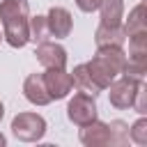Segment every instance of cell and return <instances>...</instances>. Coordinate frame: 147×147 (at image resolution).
<instances>
[{"mask_svg": "<svg viewBox=\"0 0 147 147\" xmlns=\"http://www.w3.org/2000/svg\"><path fill=\"white\" fill-rule=\"evenodd\" d=\"M28 21H30V5L28 0H2L0 2V25L2 37L11 48H23L28 37Z\"/></svg>", "mask_w": 147, "mask_h": 147, "instance_id": "6da1fadb", "label": "cell"}, {"mask_svg": "<svg viewBox=\"0 0 147 147\" xmlns=\"http://www.w3.org/2000/svg\"><path fill=\"white\" fill-rule=\"evenodd\" d=\"M124 64H126V55L122 48H99L96 55L85 64L92 80L96 83L99 90H106L115 78H119L124 74Z\"/></svg>", "mask_w": 147, "mask_h": 147, "instance_id": "7a4b0ae2", "label": "cell"}, {"mask_svg": "<svg viewBox=\"0 0 147 147\" xmlns=\"http://www.w3.org/2000/svg\"><path fill=\"white\" fill-rule=\"evenodd\" d=\"M11 133L23 142H37L46 133V119L37 113H18L11 119Z\"/></svg>", "mask_w": 147, "mask_h": 147, "instance_id": "3957f363", "label": "cell"}, {"mask_svg": "<svg viewBox=\"0 0 147 147\" xmlns=\"http://www.w3.org/2000/svg\"><path fill=\"white\" fill-rule=\"evenodd\" d=\"M67 117L69 122H74L76 126H85L90 122L96 119V103H94V96L85 94V92H78L71 96L69 106H67Z\"/></svg>", "mask_w": 147, "mask_h": 147, "instance_id": "277c9868", "label": "cell"}, {"mask_svg": "<svg viewBox=\"0 0 147 147\" xmlns=\"http://www.w3.org/2000/svg\"><path fill=\"white\" fill-rule=\"evenodd\" d=\"M138 85L140 80L138 78H131V76H122V78H115L108 87H110V106L117 108V110H124V108H131L133 106V96L138 92Z\"/></svg>", "mask_w": 147, "mask_h": 147, "instance_id": "5b68a950", "label": "cell"}, {"mask_svg": "<svg viewBox=\"0 0 147 147\" xmlns=\"http://www.w3.org/2000/svg\"><path fill=\"white\" fill-rule=\"evenodd\" d=\"M41 78H44V87H46L51 101H53V99H64V96L74 90L71 74H67L64 69H46V71L41 74Z\"/></svg>", "mask_w": 147, "mask_h": 147, "instance_id": "8992f818", "label": "cell"}, {"mask_svg": "<svg viewBox=\"0 0 147 147\" xmlns=\"http://www.w3.org/2000/svg\"><path fill=\"white\" fill-rule=\"evenodd\" d=\"M34 55H37L39 64L46 67V69H64V67H67V51H64L60 44L41 41V44H37Z\"/></svg>", "mask_w": 147, "mask_h": 147, "instance_id": "52a82bcc", "label": "cell"}, {"mask_svg": "<svg viewBox=\"0 0 147 147\" xmlns=\"http://www.w3.org/2000/svg\"><path fill=\"white\" fill-rule=\"evenodd\" d=\"M80 142L87 147H106L110 145V126L94 119L85 126H80Z\"/></svg>", "mask_w": 147, "mask_h": 147, "instance_id": "ba28073f", "label": "cell"}, {"mask_svg": "<svg viewBox=\"0 0 147 147\" xmlns=\"http://www.w3.org/2000/svg\"><path fill=\"white\" fill-rule=\"evenodd\" d=\"M46 21H48L51 37H55V39L69 37V32H71V14H69L64 7H51Z\"/></svg>", "mask_w": 147, "mask_h": 147, "instance_id": "9c48e42d", "label": "cell"}, {"mask_svg": "<svg viewBox=\"0 0 147 147\" xmlns=\"http://www.w3.org/2000/svg\"><path fill=\"white\" fill-rule=\"evenodd\" d=\"M94 41H96V48H122L124 41H126V34H124V28L122 25H99L96 32H94Z\"/></svg>", "mask_w": 147, "mask_h": 147, "instance_id": "30bf717a", "label": "cell"}, {"mask_svg": "<svg viewBox=\"0 0 147 147\" xmlns=\"http://www.w3.org/2000/svg\"><path fill=\"white\" fill-rule=\"evenodd\" d=\"M23 94H25V99H28L30 103H34V106H46V103H51V96H48V92H46V87H44L41 74H30V76L25 78V83H23Z\"/></svg>", "mask_w": 147, "mask_h": 147, "instance_id": "8fae6325", "label": "cell"}, {"mask_svg": "<svg viewBox=\"0 0 147 147\" xmlns=\"http://www.w3.org/2000/svg\"><path fill=\"white\" fill-rule=\"evenodd\" d=\"M101 11V25H122L124 16V0H101L99 5Z\"/></svg>", "mask_w": 147, "mask_h": 147, "instance_id": "7c38bea8", "label": "cell"}, {"mask_svg": "<svg viewBox=\"0 0 147 147\" xmlns=\"http://www.w3.org/2000/svg\"><path fill=\"white\" fill-rule=\"evenodd\" d=\"M71 83H74V87H76L78 92H85V94H90V96H96V94L101 92V90L96 87V83L92 80V76H90V71H87L85 64H78V67L74 69Z\"/></svg>", "mask_w": 147, "mask_h": 147, "instance_id": "4fadbf2b", "label": "cell"}, {"mask_svg": "<svg viewBox=\"0 0 147 147\" xmlns=\"http://www.w3.org/2000/svg\"><path fill=\"white\" fill-rule=\"evenodd\" d=\"M138 32H147V18H145V5L142 2L129 11V18L124 23V34L126 37L138 34Z\"/></svg>", "mask_w": 147, "mask_h": 147, "instance_id": "5bb4252c", "label": "cell"}, {"mask_svg": "<svg viewBox=\"0 0 147 147\" xmlns=\"http://www.w3.org/2000/svg\"><path fill=\"white\" fill-rule=\"evenodd\" d=\"M28 37H30V41H34V44L48 41L51 30H48V21H46V16H34V18L28 21Z\"/></svg>", "mask_w": 147, "mask_h": 147, "instance_id": "9a60e30c", "label": "cell"}, {"mask_svg": "<svg viewBox=\"0 0 147 147\" xmlns=\"http://www.w3.org/2000/svg\"><path fill=\"white\" fill-rule=\"evenodd\" d=\"M108 126H110V145L122 147V145L129 142V124H124L122 119H115Z\"/></svg>", "mask_w": 147, "mask_h": 147, "instance_id": "2e32d148", "label": "cell"}, {"mask_svg": "<svg viewBox=\"0 0 147 147\" xmlns=\"http://www.w3.org/2000/svg\"><path fill=\"white\" fill-rule=\"evenodd\" d=\"M129 140H133L136 145H147V119L145 117H140L129 129Z\"/></svg>", "mask_w": 147, "mask_h": 147, "instance_id": "e0dca14e", "label": "cell"}, {"mask_svg": "<svg viewBox=\"0 0 147 147\" xmlns=\"http://www.w3.org/2000/svg\"><path fill=\"white\" fill-rule=\"evenodd\" d=\"M131 108H136V113H140V115L147 113V87H145L142 80H140V85H138V92H136V96H133V106H131Z\"/></svg>", "mask_w": 147, "mask_h": 147, "instance_id": "ac0fdd59", "label": "cell"}, {"mask_svg": "<svg viewBox=\"0 0 147 147\" xmlns=\"http://www.w3.org/2000/svg\"><path fill=\"white\" fill-rule=\"evenodd\" d=\"M76 5H78V9H80V11L92 14V11H96V9H99L101 0H76Z\"/></svg>", "mask_w": 147, "mask_h": 147, "instance_id": "d6986e66", "label": "cell"}, {"mask_svg": "<svg viewBox=\"0 0 147 147\" xmlns=\"http://www.w3.org/2000/svg\"><path fill=\"white\" fill-rule=\"evenodd\" d=\"M2 115H5V106H2V101H0V119H2Z\"/></svg>", "mask_w": 147, "mask_h": 147, "instance_id": "ffe728a7", "label": "cell"}, {"mask_svg": "<svg viewBox=\"0 0 147 147\" xmlns=\"http://www.w3.org/2000/svg\"><path fill=\"white\" fill-rule=\"evenodd\" d=\"M5 142H7V140H5V136H2V133H0V147H2V145H5Z\"/></svg>", "mask_w": 147, "mask_h": 147, "instance_id": "44dd1931", "label": "cell"}, {"mask_svg": "<svg viewBox=\"0 0 147 147\" xmlns=\"http://www.w3.org/2000/svg\"><path fill=\"white\" fill-rule=\"evenodd\" d=\"M0 39H2V34H0Z\"/></svg>", "mask_w": 147, "mask_h": 147, "instance_id": "7402d4cb", "label": "cell"}]
</instances>
